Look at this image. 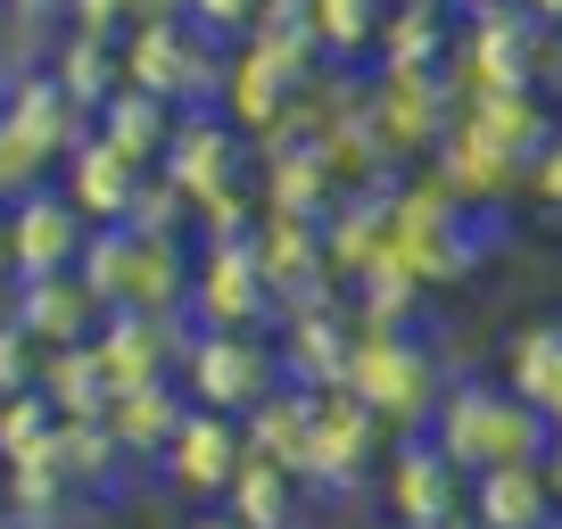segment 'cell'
Here are the masks:
<instances>
[{"label": "cell", "mask_w": 562, "mask_h": 529, "mask_svg": "<svg viewBox=\"0 0 562 529\" xmlns=\"http://www.w3.org/2000/svg\"><path fill=\"white\" fill-rule=\"evenodd\" d=\"M149 18H182V0H67V25H91V34H133Z\"/></svg>", "instance_id": "d590c367"}, {"label": "cell", "mask_w": 562, "mask_h": 529, "mask_svg": "<svg viewBox=\"0 0 562 529\" xmlns=\"http://www.w3.org/2000/svg\"><path fill=\"white\" fill-rule=\"evenodd\" d=\"M224 513H232L240 529H306L315 488H306L299 472L265 463V455H240V472H232V488H224Z\"/></svg>", "instance_id": "4316f807"}, {"label": "cell", "mask_w": 562, "mask_h": 529, "mask_svg": "<svg viewBox=\"0 0 562 529\" xmlns=\"http://www.w3.org/2000/svg\"><path fill=\"white\" fill-rule=\"evenodd\" d=\"M273 356H281V381H290V389H339V381H348V356H356L348 299L273 315Z\"/></svg>", "instance_id": "e0dca14e"}, {"label": "cell", "mask_w": 562, "mask_h": 529, "mask_svg": "<svg viewBox=\"0 0 562 529\" xmlns=\"http://www.w3.org/2000/svg\"><path fill=\"white\" fill-rule=\"evenodd\" d=\"M546 529H562V521H546Z\"/></svg>", "instance_id": "9f6ffc18"}, {"label": "cell", "mask_w": 562, "mask_h": 529, "mask_svg": "<svg viewBox=\"0 0 562 529\" xmlns=\"http://www.w3.org/2000/svg\"><path fill=\"white\" fill-rule=\"evenodd\" d=\"M381 455H389V430L364 397L348 389H315V430H306V488L315 496H348L364 480H381Z\"/></svg>", "instance_id": "7c38bea8"}, {"label": "cell", "mask_w": 562, "mask_h": 529, "mask_svg": "<svg viewBox=\"0 0 562 529\" xmlns=\"http://www.w3.org/2000/svg\"><path fill=\"white\" fill-rule=\"evenodd\" d=\"M538 91H562V25H546V67H538Z\"/></svg>", "instance_id": "60d3db41"}, {"label": "cell", "mask_w": 562, "mask_h": 529, "mask_svg": "<svg viewBox=\"0 0 562 529\" xmlns=\"http://www.w3.org/2000/svg\"><path fill=\"white\" fill-rule=\"evenodd\" d=\"M18 18H42V25H67V0H9Z\"/></svg>", "instance_id": "b9f144b4"}, {"label": "cell", "mask_w": 562, "mask_h": 529, "mask_svg": "<svg viewBox=\"0 0 562 529\" xmlns=\"http://www.w3.org/2000/svg\"><path fill=\"white\" fill-rule=\"evenodd\" d=\"M124 224H133V232H158V240H191V199H182L166 175H140V199H133Z\"/></svg>", "instance_id": "e575fe53"}, {"label": "cell", "mask_w": 562, "mask_h": 529, "mask_svg": "<svg viewBox=\"0 0 562 529\" xmlns=\"http://www.w3.org/2000/svg\"><path fill=\"white\" fill-rule=\"evenodd\" d=\"M240 455H248L240 423H232V414L191 406V414H182V430L166 439V455H158V480H166V496H182V505H224Z\"/></svg>", "instance_id": "9a60e30c"}, {"label": "cell", "mask_w": 562, "mask_h": 529, "mask_svg": "<svg viewBox=\"0 0 562 529\" xmlns=\"http://www.w3.org/2000/svg\"><path fill=\"white\" fill-rule=\"evenodd\" d=\"M496 381H505L529 414L554 423V414H562V315L521 323V331L505 339V372H496Z\"/></svg>", "instance_id": "f1b7e54d"}, {"label": "cell", "mask_w": 562, "mask_h": 529, "mask_svg": "<svg viewBox=\"0 0 562 529\" xmlns=\"http://www.w3.org/2000/svg\"><path fill=\"white\" fill-rule=\"evenodd\" d=\"M50 430H58V414L42 397H0V463H34L50 447Z\"/></svg>", "instance_id": "836d02e7"}, {"label": "cell", "mask_w": 562, "mask_h": 529, "mask_svg": "<svg viewBox=\"0 0 562 529\" xmlns=\"http://www.w3.org/2000/svg\"><path fill=\"white\" fill-rule=\"evenodd\" d=\"M42 75H50L58 91H67L75 108H100L108 91L124 83V34H91V25H58L50 34V58H42Z\"/></svg>", "instance_id": "484cf974"}, {"label": "cell", "mask_w": 562, "mask_h": 529, "mask_svg": "<svg viewBox=\"0 0 562 529\" xmlns=\"http://www.w3.org/2000/svg\"><path fill=\"white\" fill-rule=\"evenodd\" d=\"M83 240H91V224L75 215V199L58 191V182H42L34 199L9 207V264H18V282L25 273H67V264H83Z\"/></svg>", "instance_id": "ac0fdd59"}, {"label": "cell", "mask_w": 562, "mask_h": 529, "mask_svg": "<svg viewBox=\"0 0 562 529\" xmlns=\"http://www.w3.org/2000/svg\"><path fill=\"white\" fill-rule=\"evenodd\" d=\"M0 488H9V463H0Z\"/></svg>", "instance_id": "db71d44e"}, {"label": "cell", "mask_w": 562, "mask_h": 529, "mask_svg": "<svg viewBox=\"0 0 562 529\" xmlns=\"http://www.w3.org/2000/svg\"><path fill=\"white\" fill-rule=\"evenodd\" d=\"M0 25H9V0H0Z\"/></svg>", "instance_id": "11a10c76"}, {"label": "cell", "mask_w": 562, "mask_h": 529, "mask_svg": "<svg viewBox=\"0 0 562 529\" xmlns=\"http://www.w3.org/2000/svg\"><path fill=\"white\" fill-rule=\"evenodd\" d=\"M488 248H496V215H472L430 166L397 175V191H389V240H381V257L397 273H414L422 290H456L480 273Z\"/></svg>", "instance_id": "7a4b0ae2"}, {"label": "cell", "mask_w": 562, "mask_h": 529, "mask_svg": "<svg viewBox=\"0 0 562 529\" xmlns=\"http://www.w3.org/2000/svg\"><path fill=\"white\" fill-rule=\"evenodd\" d=\"M546 480H554V513H562V447H546Z\"/></svg>", "instance_id": "bcb514c9"}, {"label": "cell", "mask_w": 562, "mask_h": 529, "mask_svg": "<svg viewBox=\"0 0 562 529\" xmlns=\"http://www.w3.org/2000/svg\"><path fill=\"white\" fill-rule=\"evenodd\" d=\"M42 463H50L58 480H67V496H83V505H116L124 488H133V463H124V447L108 439L100 414H83V423H58L50 447H42Z\"/></svg>", "instance_id": "ffe728a7"}, {"label": "cell", "mask_w": 562, "mask_h": 529, "mask_svg": "<svg viewBox=\"0 0 562 529\" xmlns=\"http://www.w3.org/2000/svg\"><path fill=\"white\" fill-rule=\"evenodd\" d=\"M364 116H372V133H381V158L397 166V175H414V166H430V149H439L447 116H456V91H447V75L364 67Z\"/></svg>", "instance_id": "9c48e42d"}, {"label": "cell", "mask_w": 562, "mask_h": 529, "mask_svg": "<svg viewBox=\"0 0 562 529\" xmlns=\"http://www.w3.org/2000/svg\"><path fill=\"white\" fill-rule=\"evenodd\" d=\"M100 290L83 282V264H67V273H25L18 282V331H34L42 348H75V339L100 331Z\"/></svg>", "instance_id": "7402d4cb"}, {"label": "cell", "mask_w": 562, "mask_h": 529, "mask_svg": "<svg viewBox=\"0 0 562 529\" xmlns=\"http://www.w3.org/2000/svg\"><path fill=\"white\" fill-rule=\"evenodd\" d=\"M175 381H182V397H191V406L232 414V423H240L257 397H273V389H281L273 331H191Z\"/></svg>", "instance_id": "ba28073f"}, {"label": "cell", "mask_w": 562, "mask_h": 529, "mask_svg": "<svg viewBox=\"0 0 562 529\" xmlns=\"http://www.w3.org/2000/svg\"><path fill=\"white\" fill-rule=\"evenodd\" d=\"M257 207L265 215H299V224H323L339 207V182L323 166L315 142H273L257 149Z\"/></svg>", "instance_id": "603a6c76"}, {"label": "cell", "mask_w": 562, "mask_h": 529, "mask_svg": "<svg viewBox=\"0 0 562 529\" xmlns=\"http://www.w3.org/2000/svg\"><path fill=\"white\" fill-rule=\"evenodd\" d=\"M422 439L439 447L463 480H480V472H496V463H538L546 447H554V423L529 414L505 381L447 372V389H439V406H430V423H422Z\"/></svg>", "instance_id": "3957f363"}, {"label": "cell", "mask_w": 562, "mask_h": 529, "mask_svg": "<svg viewBox=\"0 0 562 529\" xmlns=\"http://www.w3.org/2000/svg\"><path fill=\"white\" fill-rule=\"evenodd\" d=\"M224 42H207L199 25L182 18H149L124 34V83L149 91V100L166 108H215V91H224Z\"/></svg>", "instance_id": "52a82bcc"}, {"label": "cell", "mask_w": 562, "mask_h": 529, "mask_svg": "<svg viewBox=\"0 0 562 529\" xmlns=\"http://www.w3.org/2000/svg\"><path fill=\"white\" fill-rule=\"evenodd\" d=\"M50 182L75 199V215H83L91 232H100V224H124V215H133V199H140V166H124L116 149H100V142H83Z\"/></svg>", "instance_id": "83f0119b"}, {"label": "cell", "mask_w": 562, "mask_h": 529, "mask_svg": "<svg viewBox=\"0 0 562 529\" xmlns=\"http://www.w3.org/2000/svg\"><path fill=\"white\" fill-rule=\"evenodd\" d=\"M42 182H50V166H42L34 149H25L18 133H9V124H0V207H18V199H34Z\"/></svg>", "instance_id": "f35d334b"}, {"label": "cell", "mask_w": 562, "mask_h": 529, "mask_svg": "<svg viewBox=\"0 0 562 529\" xmlns=\"http://www.w3.org/2000/svg\"><path fill=\"white\" fill-rule=\"evenodd\" d=\"M538 67H546V25L521 0L456 18V50H447V91L456 100H472V91H538Z\"/></svg>", "instance_id": "8992f818"}, {"label": "cell", "mask_w": 562, "mask_h": 529, "mask_svg": "<svg viewBox=\"0 0 562 529\" xmlns=\"http://www.w3.org/2000/svg\"><path fill=\"white\" fill-rule=\"evenodd\" d=\"M521 9H529L538 25H562V0H521Z\"/></svg>", "instance_id": "ee69618b"}, {"label": "cell", "mask_w": 562, "mask_h": 529, "mask_svg": "<svg viewBox=\"0 0 562 529\" xmlns=\"http://www.w3.org/2000/svg\"><path fill=\"white\" fill-rule=\"evenodd\" d=\"M389 529H397V521H389Z\"/></svg>", "instance_id": "6f0895ef"}, {"label": "cell", "mask_w": 562, "mask_h": 529, "mask_svg": "<svg viewBox=\"0 0 562 529\" xmlns=\"http://www.w3.org/2000/svg\"><path fill=\"white\" fill-rule=\"evenodd\" d=\"M463 513H472V529H546V521H562V513H554V480H546V455L480 472L472 496H463Z\"/></svg>", "instance_id": "d4e9b609"}, {"label": "cell", "mask_w": 562, "mask_h": 529, "mask_svg": "<svg viewBox=\"0 0 562 529\" xmlns=\"http://www.w3.org/2000/svg\"><path fill=\"white\" fill-rule=\"evenodd\" d=\"M521 191H529V199H538V207H546V215H562V124H554V133H546V149H538V158H529V175H521Z\"/></svg>", "instance_id": "ab89813d"}, {"label": "cell", "mask_w": 562, "mask_h": 529, "mask_svg": "<svg viewBox=\"0 0 562 529\" xmlns=\"http://www.w3.org/2000/svg\"><path fill=\"white\" fill-rule=\"evenodd\" d=\"M0 282H18V264H9V207H0Z\"/></svg>", "instance_id": "f6af8a7d"}, {"label": "cell", "mask_w": 562, "mask_h": 529, "mask_svg": "<svg viewBox=\"0 0 562 529\" xmlns=\"http://www.w3.org/2000/svg\"><path fill=\"white\" fill-rule=\"evenodd\" d=\"M83 282L100 290V306H140V315H175L191 290V240H158L133 224H100L83 240Z\"/></svg>", "instance_id": "5b68a950"}, {"label": "cell", "mask_w": 562, "mask_h": 529, "mask_svg": "<svg viewBox=\"0 0 562 529\" xmlns=\"http://www.w3.org/2000/svg\"><path fill=\"white\" fill-rule=\"evenodd\" d=\"M175 116H182V108H166V100H149V91L116 83L100 108H91V142L116 149V158H124V166H140V175H158L166 142H175Z\"/></svg>", "instance_id": "cb8c5ba5"}, {"label": "cell", "mask_w": 562, "mask_h": 529, "mask_svg": "<svg viewBox=\"0 0 562 529\" xmlns=\"http://www.w3.org/2000/svg\"><path fill=\"white\" fill-rule=\"evenodd\" d=\"M248 257H257L265 290H273V315H290V306H339L348 290H339L331 257H323V224H299V215H257L248 224Z\"/></svg>", "instance_id": "4fadbf2b"}, {"label": "cell", "mask_w": 562, "mask_h": 529, "mask_svg": "<svg viewBox=\"0 0 562 529\" xmlns=\"http://www.w3.org/2000/svg\"><path fill=\"white\" fill-rule=\"evenodd\" d=\"M158 175L175 182V191L191 199V215H199L207 199L257 182V149H248V133L224 116V108H182V116H175V142H166V158H158Z\"/></svg>", "instance_id": "30bf717a"}, {"label": "cell", "mask_w": 562, "mask_h": 529, "mask_svg": "<svg viewBox=\"0 0 562 529\" xmlns=\"http://www.w3.org/2000/svg\"><path fill=\"white\" fill-rule=\"evenodd\" d=\"M389 9H456V0H389Z\"/></svg>", "instance_id": "681fc988"}, {"label": "cell", "mask_w": 562, "mask_h": 529, "mask_svg": "<svg viewBox=\"0 0 562 529\" xmlns=\"http://www.w3.org/2000/svg\"><path fill=\"white\" fill-rule=\"evenodd\" d=\"M422 306H430V290L414 282V273H397V264H364L348 282V315L356 331H422Z\"/></svg>", "instance_id": "1f68e13d"}, {"label": "cell", "mask_w": 562, "mask_h": 529, "mask_svg": "<svg viewBox=\"0 0 562 529\" xmlns=\"http://www.w3.org/2000/svg\"><path fill=\"white\" fill-rule=\"evenodd\" d=\"M42 406L58 414V423H83V414L108 406V364L91 339H75V348H50L42 356V389H34Z\"/></svg>", "instance_id": "d6a6232c"}, {"label": "cell", "mask_w": 562, "mask_h": 529, "mask_svg": "<svg viewBox=\"0 0 562 529\" xmlns=\"http://www.w3.org/2000/svg\"><path fill=\"white\" fill-rule=\"evenodd\" d=\"M339 389L381 414L389 439H405V430L430 423V406H439V389H447V364L422 331H356V356H348V381Z\"/></svg>", "instance_id": "277c9868"}, {"label": "cell", "mask_w": 562, "mask_h": 529, "mask_svg": "<svg viewBox=\"0 0 562 529\" xmlns=\"http://www.w3.org/2000/svg\"><path fill=\"white\" fill-rule=\"evenodd\" d=\"M554 447H562V414H554Z\"/></svg>", "instance_id": "f5cc1de1"}, {"label": "cell", "mask_w": 562, "mask_h": 529, "mask_svg": "<svg viewBox=\"0 0 562 529\" xmlns=\"http://www.w3.org/2000/svg\"><path fill=\"white\" fill-rule=\"evenodd\" d=\"M9 83H18V67H9V58H0V108H9Z\"/></svg>", "instance_id": "f907efd6"}, {"label": "cell", "mask_w": 562, "mask_h": 529, "mask_svg": "<svg viewBox=\"0 0 562 529\" xmlns=\"http://www.w3.org/2000/svg\"><path fill=\"white\" fill-rule=\"evenodd\" d=\"M0 124H9V133H18V142L34 149L42 166H50V175H58V166H67L75 149L91 142V116H83V108H75V100H67V91H58L42 67L9 83V108H0Z\"/></svg>", "instance_id": "d6986e66"}, {"label": "cell", "mask_w": 562, "mask_h": 529, "mask_svg": "<svg viewBox=\"0 0 562 529\" xmlns=\"http://www.w3.org/2000/svg\"><path fill=\"white\" fill-rule=\"evenodd\" d=\"M182 414H191L182 381H140V389H108L100 423H108V439L124 447L133 472H158V455H166V439L182 430Z\"/></svg>", "instance_id": "44dd1931"}, {"label": "cell", "mask_w": 562, "mask_h": 529, "mask_svg": "<svg viewBox=\"0 0 562 529\" xmlns=\"http://www.w3.org/2000/svg\"><path fill=\"white\" fill-rule=\"evenodd\" d=\"M182 315H191V331H273V290H265L248 240H191Z\"/></svg>", "instance_id": "8fae6325"}, {"label": "cell", "mask_w": 562, "mask_h": 529, "mask_svg": "<svg viewBox=\"0 0 562 529\" xmlns=\"http://www.w3.org/2000/svg\"><path fill=\"white\" fill-rule=\"evenodd\" d=\"M389 25V0H306V34H315L323 67H372Z\"/></svg>", "instance_id": "f546056e"}, {"label": "cell", "mask_w": 562, "mask_h": 529, "mask_svg": "<svg viewBox=\"0 0 562 529\" xmlns=\"http://www.w3.org/2000/svg\"><path fill=\"white\" fill-rule=\"evenodd\" d=\"M0 529H42V521H25V513H9V505H0Z\"/></svg>", "instance_id": "c3c4849f"}, {"label": "cell", "mask_w": 562, "mask_h": 529, "mask_svg": "<svg viewBox=\"0 0 562 529\" xmlns=\"http://www.w3.org/2000/svg\"><path fill=\"white\" fill-rule=\"evenodd\" d=\"M182 529H240V521H232L224 505H199V513H191V521H182Z\"/></svg>", "instance_id": "7bdbcfd3"}, {"label": "cell", "mask_w": 562, "mask_h": 529, "mask_svg": "<svg viewBox=\"0 0 562 529\" xmlns=\"http://www.w3.org/2000/svg\"><path fill=\"white\" fill-rule=\"evenodd\" d=\"M456 18H463V9H389V25H381V50H372V67L447 75V50H456Z\"/></svg>", "instance_id": "4dcf8cb0"}, {"label": "cell", "mask_w": 562, "mask_h": 529, "mask_svg": "<svg viewBox=\"0 0 562 529\" xmlns=\"http://www.w3.org/2000/svg\"><path fill=\"white\" fill-rule=\"evenodd\" d=\"M456 9H513V0H456Z\"/></svg>", "instance_id": "816d5d0a"}, {"label": "cell", "mask_w": 562, "mask_h": 529, "mask_svg": "<svg viewBox=\"0 0 562 529\" xmlns=\"http://www.w3.org/2000/svg\"><path fill=\"white\" fill-rule=\"evenodd\" d=\"M42 356H50V348L9 323V331H0V397H34V389H42Z\"/></svg>", "instance_id": "8d00e7d4"}, {"label": "cell", "mask_w": 562, "mask_h": 529, "mask_svg": "<svg viewBox=\"0 0 562 529\" xmlns=\"http://www.w3.org/2000/svg\"><path fill=\"white\" fill-rule=\"evenodd\" d=\"M463 496H472V480H463L439 447L422 439V430L389 439V455H381V513H389L397 529H439V521H456Z\"/></svg>", "instance_id": "5bb4252c"}, {"label": "cell", "mask_w": 562, "mask_h": 529, "mask_svg": "<svg viewBox=\"0 0 562 529\" xmlns=\"http://www.w3.org/2000/svg\"><path fill=\"white\" fill-rule=\"evenodd\" d=\"M546 133H554V116H546L538 91H472V100H456V116H447L439 149H430V175L472 215H496L521 191V175L546 149Z\"/></svg>", "instance_id": "6da1fadb"}, {"label": "cell", "mask_w": 562, "mask_h": 529, "mask_svg": "<svg viewBox=\"0 0 562 529\" xmlns=\"http://www.w3.org/2000/svg\"><path fill=\"white\" fill-rule=\"evenodd\" d=\"M18 323V282H0V331Z\"/></svg>", "instance_id": "7dc6e473"}, {"label": "cell", "mask_w": 562, "mask_h": 529, "mask_svg": "<svg viewBox=\"0 0 562 529\" xmlns=\"http://www.w3.org/2000/svg\"><path fill=\"white\" fill-rule=\"evenodd\" d=\"M257 9L265 0H182V25H199L207 42H248V25H257Z\"/></svg>", "instance_id": "74e56055"}, {"label": "cell", "mask_w": 562, "mask_h": 529, "mask_svg": "<svg viewBox=\"0 0 562 529\" xmlns=\"http://www.w3.org/2000/svg\"><path fill=\"white\" fill-rule=\"evenodd\" d=\"M91 348H100L108 364V389H140V381H175L182 372V348H191V315H140V306H116V315H100V331H91Z\"/></svg>", "instance_id": "2e32d148"}]
</instances>
